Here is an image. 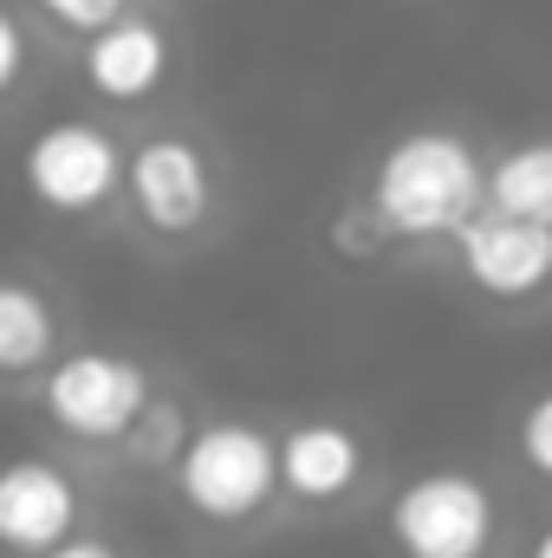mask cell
<instances>
[{
    "mask_svg": "<svg viewBox=\"0 0 552 558\" xmlns=\"http://www.w3.org/2000/svg\"><path fill=\"white\" fill-rule=\"evenodd\" d=\"M124 149L111 131H98V124H46L39 137L26 143V156H20V175H26V195L46 208V215H92V208H105L111 195H118V182H124Z\"/></svg>",
    "mask_w": 552,
    "mask_h": 558,
    "instance_id": "5",
    "label": "cell"
},
{
    "mask_svg": "<svg viewBox=\"0 0 552 558\" xmlns=\"http://www.w3.org/2000/svg\"><path fill=\"white\" fill-rule=\"evenodd\" d=\"M481 195H488V162L455 131H410L371 169V215L384 241L461 234L481 215Z\"/></svg>",
    "mask_w": 552,
    "mask_h": 558,
    "instance_id": "1",
    "label": "cell"
},
{
    "mask_svg": "<svg viewBox=\"0 0 552 558\" xmlns=\"http://www.w3.org/2000/svg\"><path fill=\"white\" fill-rule=\"evenodd\" d=\"M533 558H552V526L540 533V539H533Z\"/></svg>",
    "mask_w": 552,
    "mask_h": 558,
    "instance_id": "18",
    "label": "cell"
},
{
    "mask_svg": "<svg viewBox=\"0 0 552 558\" xmlns=\"http://www.w3.org/2000/svg\"><path fill=\"white\" fill-rule=\"evenodd\" d=\"M46 20H59V26H72V33H105V26H118L124 20V0H33Z\"/></svg>",
    "mask_w": 552,
    "mask_h": 558,
    "instance_id": "14",
    "label": "cell"
},
{
    "mask_svg": "<svg viewBox=\"0 0 552 558\" xmlns=\"http://www.w3.org/2000/svg\"><path fill=\"white\" fill-rule=\"evenodd\" d=\"M391 539L404 558H488L494 494L461 468H429L391 500Z\"/></svg>",
    "mask_w": 552,
    "mask_h": 558,
    "instance_id": "3",
    "label": "cell"
},
{
    "mask_svg": "<svg viewBox=\"0 0 552 558\" xmlns=\"http://www.w3.org/2000/svg\"><path fill=\"white\" fill-rule=\"evenodd\" d=\"M461 274L475 279V292L488 299H533L552 279V228H527L514 215L481 208L461 234H455Z\"/></svg>",
    "mask_w": 552,
    "mask_h": 558,
    "instance_id": "8",
    "label": "cell"
},
{
    "mask_svg": "<svg viewBox=\"0 0 552 558\" xmlns=\"http://www.w3.org/2000/svg\"><path fill=\"white\" fill-rule=\"evenodd\" d=\"M20 72H26V33H20V20L0 7V98L20 85Z\"/></svg>",
    "mask_w": 552,
    "mask_h": 558,
    "instance_id": "16",
    "label": "cell"
},
{
    "mask_svg": "<svg viewBox=\"0 0 552 558\" xmlns=\"http://www.w3.org/2000/svg\"><path fill=\"white\" fill-rule=\"evenodd\" d=\"M358 474H364V441L345 422L319 416V422L286 428V441H279V481L299 500H338V494L358 487Z\"/></svg>",
    "mask_w": 552,
    "mask_h": 558,
    "instance_id": "10",
    "label": "cell"
},
{
    "mask_svg": "<svg viewBox=\"0 0 552 558\" xmlns=\"http://www.w3.org/2000/svg\"><path fill=\"white\" fill-rule=\"evenodd\" d=\"M131 202L156 234H195L215 208V175H208V156L189 137H149L131 149Z\"/></svg>",
    "mask_w": 552,
    "mask_h": 558,
    "instance_id": "6",
    "label": "cell"
},
{
    "mask_svg": "<svg viewBox=\"0 0 552 558\" xmlns=\"http://www.w3.org/2000/svg\"><path fill=\"white\" fill-rule=\"evenodd\" d=\"M176 494L208 526H241L279 494V448L254 422H208L176 461Z\"/></svg>",
    "mask_w": 552,
    "mask_h": 558,
    "instance_id": "2",
    "label": "cell"
},
{
    "mask_svg": "<svg viewBox=\"0 0 552 558\" xmlns=\"http://www.w3.org/2000/svg\"><path fill=\"white\" fill-rule=\"evenodd\" d=\"M79 526V487L59 461L46 454H13L0 461V546L7 553L46 558L65 546Z\"/></svg>",
    "mask_w": 552,
    "mask_h": 558,
    "instance_id": "7",
    "label": "cell"
},
{
    "mask_svg": "<svg viewBox=\"0 0 552 558\" xmlns=\"http://www.w3.org/2000/svg\"><path fill=\"white\" fill-rule=\"evenodd\" d=\"M59 325L46 292H33L26 279H0V377H26L46 364Z\"/></svg>",
    "mask_w": 552,
    "mask_h": 558,
    "instance_id": "12",
    "label": "cell"
},
{
    "mask_svg": "<svg viewBox=\"0 0 552 558\" xmlns=\"http://www.w3.org/2000/svg\"><path fill=\"white\" fill-rule=\"evenodd\" d=\"M520 454H527L533 474H547L552 481V390L547 397H533L527 416H520Z\"/></svg>",
    "mask_w": 552,
    "mask_h": 558,
    "instance_id": "15",
    "label": "cell"
},
{
    "mask_svg": "<svg viewBox=\"0 0 552 558\" xmlns=\"http://www.w3.org/2000/svg\"><path fill=\"white\" fill-rule=\"evenodd\" d=\"M46 558H118L105 539H65V546H52Z\"/></svg>",
    "mask_w": 552,
    "mask_h": 558,
    "instance_id": "17",
    "label": "cell"
},
{
    "mask_svg": "<svg viewBox=\"0 0 552 558\" xmlns=\"http://www.w3.org/2000/svg\"><path fill=\"white\" fill-rule=\"evenodd\" d=\"M39 403L79 441H118V435L137 428L156 397H149V371L137 357H124V351H72V357H59L46 371Z\"/></svg>",
    "mask_w": 552,
    "mask_h": 558,
    "instance_id": "4",
    "label": "cell"
},
{
    "mask_svg": "<svg viewBox=\"0 0 552 558\" xmlns=\"http://www.w3.org/2000/svg\"><path fill=\"white\" fill-rule=\"evenodd\" d=\"M131 448H137V461H182V410L176 403H149L143 422L131 428Z\"/></svg>",
    "mask_w": 552,
    "mask_h": 558,
    "instance_id": "13",
    "label": "cell"
},
{
    "mask_svg": "<svg viewBox=\"0 0 552 558\" xmlns=\"http://www.w3.org/2000/svg\"><path fill=\"white\" fill-rule=\"evenodd\" d=\"M169 78V33L156 20H118L85 46V85L111 105H143Z\"/></svg>",
    "mask_w": 552,
    "mask_h": 558,
    "instance_id": "9",
    "label": "cell"
},
{
    "mask_svg": "<svg viewBox=\"0 0 552 558\" xmlns=\"http://www.w3.org/2000/svg\"><path fill=\"white\" fill-rule=\"evenodd\" d=\"M488 208L514 215L527 228H552V137H527L494 156V169H488Z\"/></svg>",
    "mask_w": 552,
    "mask_h": 558,
    "instance_id": "11",
    "label": "cell"
}]
</instances>
